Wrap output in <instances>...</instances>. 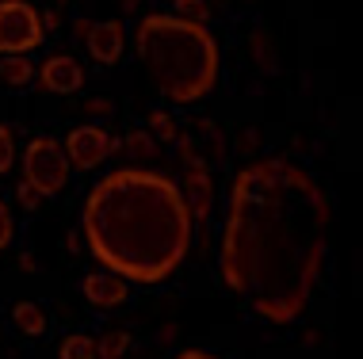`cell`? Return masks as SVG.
<instances>
[{
  "label": "cell",
  "mask_w": 363,
  "mask_h": 359,
  "mask_svg": "<svg viewBox=\"0 0 363 359\" xmlns=\"http://www.w3.org/2000/svg\"><path fill=\"white\" fill-rule=\"evenodd\" d=\"M12 161H16V134H12V126L0 122V176L12 169Z\"/></svg>",
  "instance_id": "obj_19"
},
{
  "label": "cell",
  "mask_w": 363,
  "mask_h": 359,
  "mask_svg": "<svg viewBox=\"0 0 363 359\" xmlns=\"http://www.w3.org/2000/svg\"><path fill=\"white\" fill-rule=\"evenodd\" d=\"M150 134H153V142H157V145L180 138V130H176V119H172L169 111H161V108H153V111H150Z\"/></svg>",
  "instance_id": "obj_15"
},
{
  "label": "cell",
  "mask_w": 363,
  "mask_h": 359,
  "mask_svg": "<svg viewBox=\"0 0 363 359\" xmlns=\"http://www.w3.org/2000/svg\"><path fill=\"white\" fill-rule=\"evenodd\" d=\"M249 42H252V57H257V65H260V69H264V73H276V69H279V62H276V50H272L268 35H264L260 27H257Z\"/></svg>",
  "instance_id": "obj_16"
},
{
  "label": "cell",
  "mask_w": 363,
  "mask_h": 359,
  "mask_svg": "<svg viewBox=\"0 0 363 359\" xmlns=\"http://www.w3.org/2000/svg\"><path fill=\"white\" fill-rule=\"evenodd\" d=\"M191 215L169 172L126 164L96 180L84 199V241L104 271L157 287L191 252Z\"/></svg>",
  "instance_id": "obj_2"
},
{
  "label": "cell",
  "mask_w": 363,
  "mask_h": 359,
  "mask_svg": "<svg viewBox=\"0 0 363 359\" xmlns=\"http://www.w3.org/2000/svg\"><path fill=\"white\" fill-rule=\"evenodd\" d=\"M73 27H77V35H81V38H84V35H88V27H92V19H77V23H73Z\"/></svg>",
  "instance_id": "obj_27"
},
{
  "label": "cell",
  "mask_w": 363,
  "mask_h": 359,
  "mask_svg": "<svg viewBox=\"0 0 363 359\" xmlns=\"http://www.w3.org/2000/svg\"><path fill=\"white\" fill-rule=\"evenodd\" d=\"M123 145H126V149H130L138 161H153V157H157V142H153L150 130H130V134L123 138Z\"/></svg>",
  "instance_id": "obj_17"
},
{
  "label": "cell",
  "mask_w": 363,
  "mask_h": 359,
  "mask_svg": "<svg viewBox=\"0 0 363 359\" xmlns=\"http://www.w3.org/2000/svg\"><path fill=\"white\" fill-rule=\"evenodd\" d=\"M180 145V164H184V176L176 180L184 203H188V215L207 222L211 210H214V180H211V164L203 161V153L195 149L191 138H176Z\"/></svg>",
  "instance_id": "obj_5"
},
{
  "label": "cell",
  "mask_w": 363,
  "mask_h": 359,
  "mask_svg": "<svg viewBox=\"0 0 363 359\" xmlns=\"http://www.w3.org/2000/svg\"><path fill=\"white\" fill-rule=\"evenodd\" d=\"M35 76H38V84L54 96H73V92H81V84H84V69L69 54H50L35 69Z\"/></svg>",
  "instance_id": "obj_8"
},
{
  "label": "cell",
  "mask_w": 363,
  "mask_h": 359,
  "mask_svg": "<svg viewBox=\"0 0 363 359\" xmlns=\"http://www.w3.org/2000/svg\"><path fill=\"white\" fill-rule=\"evenodd\" d=\"M119 145L123 142L111 138L100 126H73V130L65 134L62 149H65V157H69V169L92 172V169H100L111 153H119Z\"/></svg>",
  "instance_id": "obj_7"
},
{
  "label": "cell",
  "mask_w": 363,
  "mask_h": 359,
  "mask_svg": "<svg viewBox=\"0 0 363 359\" xmlns=\"http://www.w3.org/2000/svg\"><path fill=\"white\" fill-rule=\"evenodd\" d=\"M134 46L157 92L176 108L199 103L218 84V42L207 23H191L176 12H150L134 27Z\"/></svg>",
  "instance_id": "obj_3"
},
{
  "label": "cell",
  "mask_w": 363,
  "mask_h": 359,
  "mask_svg": "<svg viewBox=\"0 0 363 359\" xmlns=\"http://www.w3.org/2000/svg\"><path fill=\"white\" fill-rule=\"evenodd\" d=\"M176 16L191 19V23H207V19H211V4H207V0H176Z\"/></svg>",
  "instance_id": "obj_18"
},
{
  "label": "cell",
  "mask_w": 363,
  "mask_h": 359,
  "mask_svg": "<svg viewBox=\"0 0 363 359\" xmlns=\"http://www.w3.org/2000/svg\"><path fill=\"white\" fill-rule=\"evenodd\" d=\"M69 157H65L62 142L50 138V134H35L23 149V180L35 183L46 195H62L65 183H69Z\"/></svg>",
  "instance_id": "obj_4"
},
{
  "label": "cell",
  "mask_w": 363,
  "mask_h": 359,
  "mask_svg": "<svg viewBox=\"0 0 363 359\" xmlns=\"http://www.w3.org/2000/svg\"><path fill=\"white\" fill-rule=\"evenodd\" d=\"M57 355L62 359H96V341L88 333H69L57 348Z\"/></svg>",
  "instance_id": "obj_14"
},
{
  "label": "cell",
  "mask_w": 363,
  "mask_h": 359,
  "mask_svg": "<svg viewBox=\"0 0 363 359\" xmlns=\"http://www.w3.org/2000/svg\"><path fill=\"white\" fill-rule=\"evenodd\" d=\"M176 359H218V355H211V352H199V348H188V352H180Z\"/></svg>",
  "instance_id": "obj_24"
},
{
  "label": "cell",
  "mask_w": 363,
  "mask_h": 359,
  "mask_svg": "<svg viewBox=\"0 0 363 359\" xmlns=\"http://www.w3.org/2000/svg\"><path fill=\"white\" fill-rule=\"evenodd\" d=\"M16 199H19V207H23V210H38V203H43V191H38L35 183L19 180V183H16Z\"/></svg>",
  "instance_id": "obj_20"
},
{
  "label": "cell",
  "mask_w": 363,
  "mask_h": 359,
  "mask_svg": "<svg viewBox=\"0 0 363 359\" xmlns=\"http://www.w3.org/2000/svg\"><path fill=\"white\" fill-rule=\"evenodd\" d=\"M84 46L88 54L96 57L100 65H115L126 50V27L123 19H104V23H92L84 35Z\"/></svg>",
  "instance_id": "obj_10"
},
{
  "label": "cell",
  "mask_w": 363,
  "mask_h": 359,
  "mask_svg": "<svg viewBox=\"0 0 363 359\" xmlns=\"http://www.w3.org/2000/svg\"><path fill=\"white\" fill-rule=\"evenodd\" d=\"M54 27H57V12H46L43 16V31H54Z\"/></svg>",
  "instance_id": "obj_25"
},
{
  "label": "cell",
  "mask_w": 363,
  "mask_h": 359,
  "mask_svg": "<svg viewBox=\"0 0 363 359\" xmlns=\"http://www.w3.org/2000/svg\"><path fill=\"white\" fill-rule=\"evenodd\" d=\"M12 321L23 336H43L46 333V309L38 302H16L12 306Z\"/></svg>",
  "instance_id": "obj_12"
},
{
  "label": "cell",
  "mask_w": 363,
  "mask_h": 359,
  "mask_svg": "<svg viewBox=\"0 0 363 359\" xmlns=\"http://www.w3.org/2000/svg\"><path fill=\"white\" fill-rule=\"evenodd\" d=\"M126 348H130V333L126 329H111L96 341V359H123Z\"/></svg>",
  "instance_id": "obj_13"
},
{
  "label": "cell",
  "mask_w": 363,
  "mask_h": 359,
  "mask_svg": "<svg viewBox=\"0 0 363 359\" xmlns=\"http://www.w3.org/2000/svg\"><path fill=\"white\" fill-rule=\"evenodd\" d=\"M119 4L126 8V12H134V8H138V0H119Z\"/></svg>",
  "instance_id": "obj_28"
},
{
  "label": "cell",
  "mask_w": 363,
  "mask_h": 359,
  "mask_svg": "<svg viewBox=\"0 0 363 359\" xmlns=\"http://www.w3.org/2000/svg\"><path fill=\"white\" fill-rule=\"evenodd\" d=\"M16 237V222H12V210H8V203L0 199V249H8Z\"/></svg>",
  "instance_id": "obj_21"
},
{
  "label": "cell",
  "mask_w": 363,
  "mask_h": 359,
  "mask_svg": "<svg viewBox=\"0 0 363 359\" xmlns=\"http://www.w3.org/2000/svg\"><path fill=\"white\" fill-rule=\"evenodd\" d=\"M88 111H92V115H111V100H92V103H88Z\"/></svg>",
  "instance_id": "obj_23"
},
{
  "label": "cell",
  "mask_w": 363,
  "mask_h": 359,
  "mask_svg": "<svg viewBox=\"0 0 363 359\" xmlns=\"http://www.w3.org/2000/svg\"><path fill=\"white\" fill-rule=\"evenodd\" d=\"M329 245V195L302 164L260 157L233 176L218 275L268 325L302 317Z\"/></svg>",
  "instance_id": "obj_1"
},
{
  "label": "cell",
  "mask_w": 363,
  "mask_h": 359,
  "mask_svg": "<svg viewBox=\"0 0 363 359\" xmlns=\"http://www.w3.org/2000/svg\"><path fill=\"white\" fill-rule=\"evenodd\" d=\"M0 81H4L8 89H31V81H35L31 57H23V54H4V57H0Z\"/></svg>",
  "instance_id": "obj_11"
},
{
  "label": "cell",
  "mask_w": 363,
  "mask_h": 359,
  "mask_svg": "<svg viewBox=\"0 0 363 359\" xmlns=\"http://www.w3.org/2000/svg\"><path fill=\"white\" fill-rule=\"evenodd\" d=\"M84 302H92L96 309H119L126 298H130V283L119 279L115 271H88L81 283Z\"/></svg>",
  "instance_id": "obj_9"
},
{
  "label": "cell",
  "mask_w": 363,
  "mask_h": 359,
  "mask_svg": "<svg viewBox=\"0 0 363 359\" xmlns=\"http://www.w3.org/2000/svg\"><path fill=\"white\" fill-rule=\"evenodd\" d=\"M257 145H260V134H257V130H245L241 142H238V149H241V153H252Z\"/></svg>",
  "instance_id": "obj_22"
},
{
  "label": "cell",
  "mask_w": 363,
  "mask_h": 359,
  "mask_svg": "<svg viewBox=\"0 0 363 359\" xmlns=\"http://www.w3.org/2000/svg\"><path fill=\"white\" fill-rule=\"evenodd\" d=\"M43 35V16L27 0H0V54H27Z\"/></svg>",
  "instance_id": "obj_6"
},
{
  "label": "cell",
  "mask_w": 363,
  "mask_h": 359,
  "mask_svg": "<svg viewBox=\"0 0 363 359\" xmlns=\"http://www.w3.org/2000/svg\"><path fill=\"white\" fill-rule=\"evenodd\" d=\"M19 268H23V271H35V256H31V252H23V256H19Z\"/></svg>",
  "instance_id": "obj_26"
}]
</instances>
